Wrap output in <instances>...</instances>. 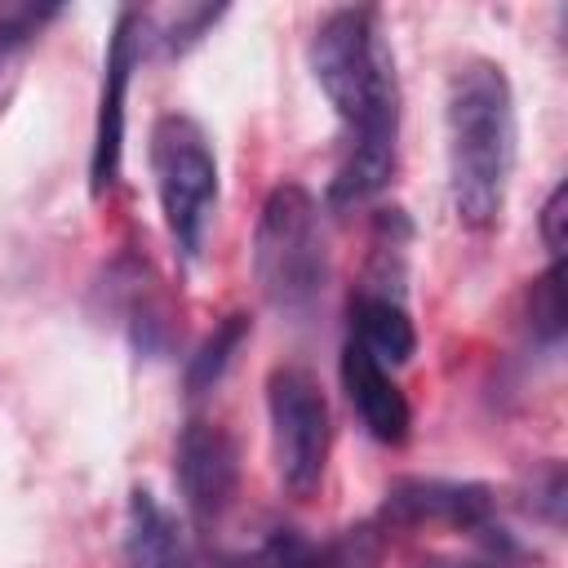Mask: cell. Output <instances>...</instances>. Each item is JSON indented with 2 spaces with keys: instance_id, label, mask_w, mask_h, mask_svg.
Here are the masks:
<instances>
[{
  "instance_id": "obj_12",
  "label": "cell",
  "mask_w": 568,
  "mask_h": 568,
  "mask_svg": "<svg viewBox=\"0 0 568 568\" xmlns=\"http://www.w3.org/2000/svg\"><path fill=\"white\" fill-rule=\"evenodd\" d=\"M382 555H386L382 528H377V524H355V528L333 532V537L320 541V546L306 541L288 568H377Z\"/></svg>"
},
{
  "instance_id": "obj_7",
  "label": "cell",
  "mask_w": 568,
  "mask_h": 568,
  "mask_svg": "<svg viewBox=\"0 0 568 568\" xmlns=\"http://www.w3.org/2000/svg\"><path fill=\"white\" fill-rule=\"evenodd\" d=\"M138 31H142V13L138 9H120L115 31H111V49H106V75H102V102H98V129H93V160H89L93 195H102L115 182V173H120L124 89H129V71H133Z\"/></svg>"
},
{
  "instance_id": "obj_17",
  "label": "cell",
  "mask_w": 568,
  "mask_h": 568,
  "mask_svg": "<svg viewBox=\"0 0 568 568\" xmlns=\"http://www.w3.org/2000/svg\"><path fill=\"white\" fill-rule=\"evenodd\" d=\"M430 568H448V564H430Z\"/></svg>"
},
{
  "instance_id": "obj_13",
  "label": "cell",
  "mask_w": 568,
  "mask_h": 568,
  "mask_svg": "<svg viewBox=\"0 0 568 568\" xmlns=\"http://www.w3.org/2000/svg\"><path fill=\"white\" fill-rule=\"evenodd\" d=\"M244 333H248V320L244 315H226V324L200 346V355L191 359V368H186V386L191 390H204V386H213L217 377H222V368L231 364V351L244 342Z\"/></svg>"
},
{
  "instance_id": "obj_9",
  "label": "cell",
  "mask_w": 568,
  "mask_h": 568,
  "mask_svg": "<svg viewBox=\"0 0 568 568\" xmlns=\"http://www.w3.org/2000/svg\"><path fill=\"white\" fill-rule=\"evenodd\" d=\"M488 488L479 484H448V479H395L386 488V519L390 524H422L448 519L462 528H488Z\"/></svg>"
},
{
  "instance_id": "obj_15",
  "label": "cell",
  "mask_w": 568,
  "mask_h": 568,
  "mask_svg": "<svg viewBox=\"0 0 568 568\" xmlns=\"http://www.w3.org/2000/svg\"><path fill=\"white\" fill-rule=\"evenodd\" d=\"M58 9H36V4H0V62L18 49V44H27L36 31H40V22H49Z\"/></svg>"
},
{
  "instance_id": "obj_6",
  "label": "cell",
  "mask_w": 568,
  "mask_h": 568,
  "mask_svg": "<svg viewBox=\"0 0 568 568\" xmlns=\"http://www.w3.org/2000/svg\"><path fill=\"white\" fill-rule=\"evenodd\" d=\"M178 488L186 497V510L200 519V524H213L235 488H240V453H235V439L217 426V422H186L182 435H178Z\"/></svg>"
},
{
  "instance_id": "obj_4",
  "label": "cell",
  "mask_w": 568,
  "mask_h": 568,
  "mask_svg": "<svg viewBox=\"0 0 568 568\" xmlns=\"http://www.w3.org/2000/svg\"><path fill=\"white\" fill-rule=\"evenodd\" d=\"M151 173L173 244L195 257L217 204V160L204 129L186 115H160L151 129Z\"/></svg>"
},
{
  "instance_id": "obj_8",
  "label": "cell",
  "mask_w": 568,
  "mask_h": 568,
  "mask_svg": "<svg viewBox=\"0 0 568 568\" xmlns=\"http://www.w3.org/2000/svg\"><path fill=\"white\" fill-rule=\"evenodd\" d=\"M342 386H346V399H351V408L359 413V422L373 439H382V444H404L408 439L413 408H408L399 382L390 377L386 364H377L355 342L342 346Z\"/></svg>"
},
{
  "instance_id": "obj_10",
  "label": "cell",
  "mask_w": 568,
  "mask_h": 568,
  "mask_svg": "<svg viewBox=\"0 0 568 568\" xmlns=\"http://www.w3.org/2000/svg\"><path fill=\"white\" fill-rule=\"evenodd\" d=\"M351 342L368 351L377 364H408L417 351V333L404 297L382 288H359L351 297Z\"/></svg>"
},
{
  "instance_id": "obj_16",
  "label": "cell",
  "mask_w": 568,
  "mask_h": 568,
  "mask_svg": "<svg viewBox=\"0 0 568 568\" xmlns=\"http://www.w3.org/2000/svg\"><path fill=\"white\" fill-rule=\"evenodd\" d=\"M564 217H568V191H564V182L550 191V200H546V209H541V244L550 248V257L559 262V253H564Z\"/></svg>"
},
{
  "instance_id": "obj_5",
  "label": "cell",
  "mask_w": 568,
  "mask_h": 568,
  "mask_svg": "<svg viewBox=\"0 0 568 568\" xmlns=\"http://www.w3.org/2000/svg\"><path fill=\"white\" fill-rule=\"evenodd\" d=\"M266 413H271V453L280 484L293 497H311L328 466L333 417L324 386L306 368H275L266 377Z\"/></svg>"
},
{
  "instance_id": "obj_3",
  "label": "cell",
  "mask_w": 568,
  "mask_h": 568,
  "mask_svg": "<svg viewBox=\"0 0 568 568\" xmlns=\"http://www.w3.org/2000/svg\"><path fill=\"white\" fill-rule=\"evenodd\" d=\"M253 275L284 315H306L328 284V240L306 186L284 182L266 195L253 231Z\"/></svg>"
},
{
  "instance_id": "obj_2",
  "label": "cell",
  "mask_w": 568,
  "mask_h": 568,
  "mask_svg": "<svg viewBox=\"0 0 568 568\" xmlns=\"http://www.w3.org/2000/svg\"><path fill=\"white\" fill-rule=\"evenodd\" d=\"M448 186L453 209L470 231L501 217L515 169V98L497 62L470 58L448 80Z\"/></svg>"
},
{
  "instance_id": "obj_1",
  "label": "cell",
  "mask_w": 568,
  "mask_h": 568,
  "mask_svg": "<svg viewBox=\"0 0 568 568\" xmlns=\"http://www.w3.org/2000/svg\"><path fill=\"white\" fill-rule=\"evenodd\" d=\"M311 71L342 120V160L328 182L337 209L377 195L399 151V80L373 9H337L315 27Z\"/></svg>"
},
{
  "instance_id": "obj_14",
  "label": "cell",
  "mask_w": 568,
  "mask_h": 568,
  "mask_svg": "<svg viewBox=\"0 0 568 568\" xmlns=\"http://www.w3.org/2000/svg\"><path fill=\"white\" fill-rule=\"evenodd\" d=\"M532 333L546 342H559L564 333V271L550 262V271L532 284Z\"/></svg>"
},
{
  "instance_id": "obj_11",
  "label": "cell",
  "mask_w": 568,
  "mask_h": 568,
  "mask_svg": "<svg viewBox=\"0 0 568 568\" xmlns=\"http://www.w3.org/2000/svg\"><path fill=\"white\" fill-rule=\"evenodd\" d=\"M124 568H186V546L178 519L155 501V493L138 488L129 497L124 519Z\"/></svg>"
}]
</instances>
